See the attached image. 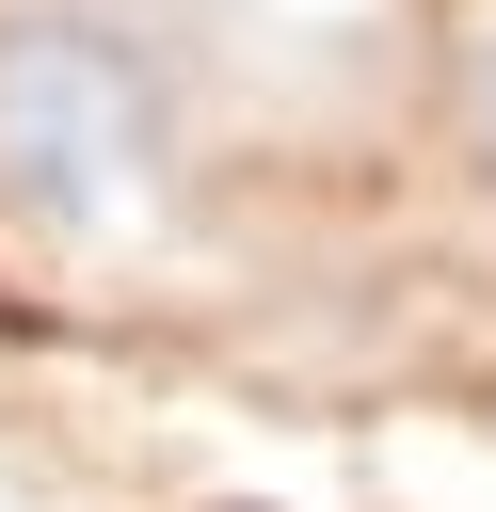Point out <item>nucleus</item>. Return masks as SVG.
Returning a JSON list of instances; mask_svg holds the SVG:
<instances>
[{"instance_id":"f257e3e1","label":"nucleus","mask_w":496,"mask_h":512,"mask_svg":"<svg viewBox=\"0 0 496 512\" xmlns=\"http://www.w3.org/2000/svg\"><path fill=\"white\" fill-rule=\"evenodd\" d=\"M208 176V64L160 0H0V240L144 256Z\"/></svg>"},{"instance_id":"f03ea898","label":"nucleus","mask_w":496,"mask_h":512,"mask_svg":"<svg viewBox=\"0 0 496 512\" xmlns=\"http://www.w3.org/2000/svg\"><path fill=\"white\" fill-rule=\"evenodd\" d=\"M448 144H464V176L496 192V0L448 16Z\"/></svg>"}]
</instances>
